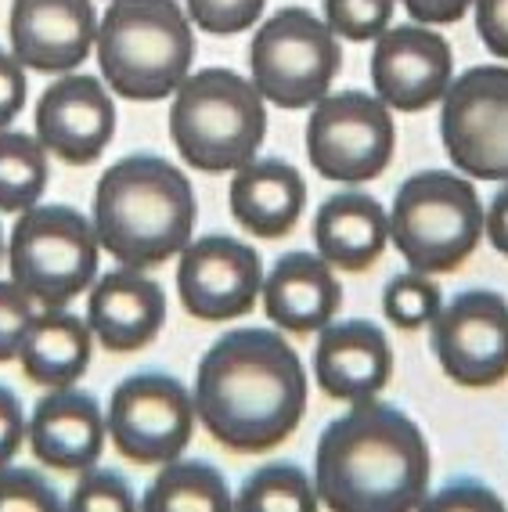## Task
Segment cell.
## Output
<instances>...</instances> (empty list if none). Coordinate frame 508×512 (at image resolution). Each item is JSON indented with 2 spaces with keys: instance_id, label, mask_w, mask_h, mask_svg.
Masks as SVG:
<instances>
[{
  "instance_id": "d6a6232c",
  "label": "cell",
  "mask_w": 508,
  "mask_h": 512,
  "mask_svg": "<svg viewBox=\"0 0 508 512\" xmlns=\"http://www.w3.org/2000/svg\"><path fill=\"white\" fill-rule=\"evenodd\" d=\"M422 509H426V512H447V509L501 512L505 505H501V498L490 491V487L472 484V480H462V484H451V487H444L440 494H433V498H426V502H422Z\"/></svg>"
},
{
  "instance_id": "52a82bcc",
  "label": "cell",
  "mask_w": 508,
  "mask_h": 512,
  "mask_svg": "<svg viewBox=\"0 0 508 512\" xmlns=\"http://www.w3.org/2000/svg\"><path fill=\"white\" fill-rule=\"evenodd\" d=\"M98 231L80 210L33 206L11 228V282L44 307H65L98 275Z\"/></svg>"
},
{
  "instance_id": "83f0119b",
  "label": "cell",
  "mask_w": 508,
  "mask_h": 512,
  "mask_svg": "<svg viewBox=\"0 0 508 512\" xmlns=\"http://www.w3.org/2000/svg\"><path fill=\"white\" fill-rule=\"evenodd\" d=\"M397 0H325V26L350 44L379 40L393 19Z\"/></svg>"
},
{
  "instance_id": "ba28073f",
  "label": "cell",
  "mask_w": 508,
  "mask_h": 512,
  "mask_svg": "<svg viewBox=\"0 0 508 512\" xmlns=\"http://www.w3.org/2000/svg\"><path fill=\"white\" fill-rule=\"evenodd\" d=\"M343 51L336 33L307 8H282L249 44L253 87L278 109H310L336 80Z\"/></svg>"
},
{
  "instance_id": "8fae6325",
  "label": "cell",
  "mask_w": 508,
  "mask_h": 512,
  "mask_svg": "<svg viewBox=\"0 0 508 512\" xmlns=\"http://www.w3.org/2000/svg\"><path fill=\"white\" fill-rule=\"evenodd\" d=\"M105 430L123 458L137 466H166L188 448L195 430V404L181 379L163 372H137L112 390Z\"/></svg>"
},
{
  "instance_id": "e575fe53",
  "label": "cell",
  "mask_w": 508,
  "mask_h": 512,
  "mask_svg": "<svg viewBox=\"0 0 508 512\" xmlns=\"http://www.w3.org/2000/svg\"><path fill=\"white\" fill-rule=\"evenodd\" d=\"M476 8V33L490 55L508 62V0H472Z\"/></svg>"
},
{
  "instance_id": "44dd1931",
  "label": "cell",
  "mask_w": 508,
  "mask_h": 512,
  "mask_svg": "<svg viewBox=\"0 0 508 512\" xmlns=\"http://www.w3.org/2000/svg\"><path fill=\"white\" fill-rule=\"evenodd\" d=\"M231 213L249 235L256 238H285L307 206V184L300 170L285 159H253L235 170L231 181Z\"/></svg>"
},
{
  "instance_id": "7c38bea8",
  "label": "cell",
  "mask_w": 508,
  "mask_h": 512,
  "mask_svg": "<svg viewBox=\"0 0 508 512\" xmlns=\"http://www.w3.org/2000/svg\"><path fill=\"white\" fill-rule=\"evenodd\" d=\"M433 354L451 383L487 390L508 379V300L465 289L433 318Z\"/></svg>"
},
{
  "instance_id": "277c9868",
  "label": "cell",
  "mask_w": 508,
  "mask_h": 512,
  "mask_svg": "<svg viewBox=\"0 0 508 512\" xmlns=\"http://www.w3.org/2000/svg\"><path fill=\"white\" fill-rule=\"evenodd\" d=\"M94 47L109 91L130 101L170 98L195 58L191 19L177 0H112Z\"/></svg>"
},
{
  "instance_id": "8d00e7d4",
  "label": "cell",
  "mask_w": 508,
  "mask_h": 512,
  "mask_svg": "<svg viewBox=\"0 0 508 512\" xmlns=\"http://www.w3.org/2000/svg\"><path fill=\"white\" fill-rule=\"evenodd\" d=\"M404 8L422 26H451L472 8V0H404Z\"/></svg>"
},
{
  "instance_id": "ac0fdd59",
  "label": "cell",
  "mask_w": 508,
  "mask_h": 512,
  "mask_svg": "<svg viewBox=\"0 0 508 512\" xmlns=\"http://www.w3.org/2000/svg\"><path fill=\"white\" fill-rule=\"evenodd\" d=\"M105 433L98 401L73 386L40 397L29 415V448L40 466L58 473H87L98 466Z\"/></svg>"
},
{
  "instance_id": "7402d4cb",
  "label": "cell",
  "mask_w": 508,
  "mask_h": 512,
  "mask_svg": "<svg viewBox=\"0 0 508 512\" xmlns=\"http://www.w3.org/2000/svg\"><path fill=\"white\" fill-rule=\"evenodd\" d=\"M390 242V217L379 199L364 192H339L314 213V246L325 264L361 275Z\"/></svg>"
},
{
  "instance_id": "4fadbf2b",
  "label": "cell",
  "mask_w": 508,
  "mask_h": 512,
  "mask_svg": "<svg viewBox=\"0 0 508 512\" xmlns=\"http://www.w3.org/2000/svg\"><path fill=\"white\" fill-rule=\"evenodd\" d=\"M177 293L184 311L206 325L245 318L264 296V260L238 238L202 235L181 249Z\"/></svg>"
},
{
  "instance_id": "9c48e42d",
  "label": "cell",
  "mask_w": 508,
  "mask_h": 512,
  "mask_svg": "<svg viewBox=\"0 0 508 512\" xmlns=\"http://www.w3.org/2000/svg\"><path fill=\"white\" fill-rule=\"evenodd\" d=\"M397 127L375 94H325L307 119V159L325 181L364 184L390 166Z\"/></svg>"
},
{
  "instance_id": "8992f818",
  "label": "cell",
  "mask_w": 508,
  "mask_h": 512,
  "mask_svg": "<svg viewBox=\"0 0 508 512\" xmlns=\"http://www.w3.org/2000/svg\"><path fill=\"white\" fill-rule=\"evenodd\" d=\"M487 210L465 174L422 170L397 188L390 210V242L411 271L444 275L462 267L480 246Z\"/></svg>"
},
{
  "instance_id": "9a60e30c",
  "label": "cell",
  "mask_w": 508,
  "mask_h": 512,
  "mask_svg": "<svg viewBox=\"0 0 508 512\" xmlns=\"http://www.w3.org/2000/svg\"><path fill=\"white\" fill-rule=\"evenodd\" d=\"M116 134V105L98 76H62L37 101V141L69 166H91Z\"/></svg>"
},
{
  "instance_id": "f1b7e54d",
  "label": "cell",
  "mask_w": 508,
  "mask_h": 512,
  "mask_svg": "<svg viewBox=\"0 0 508 512\" xmlns=\"http://www.w3.org/2000/svg\"><path fill=\"white\" fill-rule=\"evenodd\" d=\"M267 0H184L188 19L209 37H235L253 29Z\"/></svg>"
},
{
  "instance_id": "5b68a950",
  "label": "cell",
  "mask_w": 508,
  "mask_h": 512,
  "mask_svg": "<svg viewBox=\"0 0 508 512\" xmlns=\"http://www.w3.org/2000/svg\"><path fill=\"white\" fill-rule=\"evenodd\" d=\"M170 138L199 174H227L253 163L267 138L264 94L231 69H199L173 91Z\"/></svg>"
},
{
  "instance_id": "74e56055",
  "label": "cell",
  "mask_w": 508,
  "mask_h": 512,
  "mask_svg": "<svg viewBox=\"0 0 508 512\" xmlns=\"http://www.w3.org/2000/svg\"><path fill=\"white\" fill-rule=\"evenodd\" d=\"M483 231H487L490 246L498 249L501 256H508V181H505V188L494 195V202H490L487 220H483Z\"/></svg>"
},
{
  "instance_id": "4316f807",
  "label": "cell",
  "mask_w": 508,
  "mask_h": 512,
  "mask_svg": "<svg viewBox=\"0 0 508 512\" xmlns=\"http://www.w3.org/2000/svg\"><path fill=\"white\" fill-rule=\"evenodd\" d=\"M440 285L422 271H404V275L390 278V285L382 289V311L397 329H426L440 314Z\"/></svg>"
},
{
  "instance_id": "1f68e13d",
  "label": "cell",
  "mask_w": 508,
  "mask_h": 512,
  "mask_svg": "<svg viewBox=\"0 0 508 512\" xmlns=\"http://www.w3.org/2000/svg\"><path fill=\"white\" fill-rule=\"evenodd\" d=\"M37 311H33V296L19 289L15 282H0V365L19 357L22 339H26L29 325H33Z\"/></svg>"
},
{
  "instance_id": "836d02e7",
  "label": "cell",
  "mask_w": 508,
  "mask_h": 512,
  "mask_svg": "<svg viewBox=\"0 0 508 512\" xmlns=\"http://www.w3.org/2000/svg\"><path fill=\"white\" fill-rule=\"evenodd\" d=\"M26 94H29L26 65L0 47V130L8 127V123H15V116L26 109Z\"/></svg>"
},
{
  "instance_id": "ffe728a7",
  "label": "cell",
  "mask_w": 508,
  "mask_h": 512,
  "mask_svg": "<svg viewBox=\"0 0 508 512\" xmlns=\"http://www.w3.org/2000/svg\"><path fill=\"white\" fill-rule=\"evenodd\" d=\"M343 289H339L332 264L318 253H285L264 278V311L271 325L296 336L321 332L336 318Z\"/></svg>"
},
{
  "instance_id": "603a6c76",
  "label": "cell",
  "mask_w": 508,
  "mask_h": 512,
  "mask_svg": "<svg viewBox=\"0 0 508 512\" xmlns=\"http://www.w3.org/2000/svg\"><path fill=\"white\" fill-rule=\"evenodd\" d=\"M91 343L94 332L87 321L69 314L65 307H44L19 347L22 372L29 383L51 386V390L73 386L91 368Z\"/></svg>"
},
{
  "instance_id": "30bf717a",
  "label": "cell",
  "mask_w": 508,
  "mask_h": 512,
  "mask_svg": "<svg viewBox=\"0 0 508 512\" xmlns=\"http://www.w3.org/2000/svg\"><path fill=\"white\" fill-rule=\"evenodd\" d=\"M440 138L469 181H508V65H476L451 80Z\"/></svg>"
},
{
  "instance_id": "6da1fadb",
  "label": "cell",
  "mask_w": 508,
  "mask_h": 512,
  "mask_svg": "<svg viewBox=\"0 0 508 512\" xmlns=\"http://www.w3.org/2000/svg\"><path fill=\"white\" fill-rule=\"evenodd\" d=\"M191 404L220 448L260 455L300 426L307 372L274 329H231L202 354Z\"/></svg>"
},
{
  "instance_id": "5bb4252c",
  "label": "cell",
  "mask_w": 508,
  "mask_h": 512,
  "mask_svg": "<svg viewBox=\"0 0 508 512\" xmlns=\"http://www.w3.org/2000/svg\"><path fill=\"white\" fill-rule=\"evenodd\" d=\"M454 80L451 44L429 26H393L375 40V98L397 112H422L444 101Z\"/></svg>"
},
{
  "instance_id": "f35d334b",
  "label": "cell",
  "mask_w": 508,
  "mask_h": 512,
  "mask_svg": "<svg viewBox=\"0 0 508 512\" xmlns=\"http://www.w3.org/2000/svg\"><path fill=\"white\" fill-rule=\"evenodd\" d=\"M0 256H4V235H0Z\"/></svg>"
},
{
  "instance_id": "d6986e66",
  "label": "cell",
  "mask_w": 508,
  "mask_h": 512,
  "mask_svg": "<svg viewBox=\"0 0 508 512\" xmlns=\"http://www.w3.org/2000/svg\"><path fill=\"white\" fill-rule=\"evenodd\" d=\"M166 321L163 285L141 275L137 267H123L98 278L87 300V325L109 354H137L148 347Z\"/></svg>"
},
{
  "instance_id": "e0dca14e",
  "label": "cell",
  "mask_w": 508,
  "mask_h": 512,
  "mask_svg": "<svg viewBox=\"0 0 508 512\" xmlns=\"http://www.w3.org/2000/svg\"><path fill=\"white\" fill-rule=\"evenodd\" d=\"M393 375L390 339L379 325L350 318L332 325L328 321L314 350V383L336 401H368L379 397Z\"/></svg>"
},
{
  "instance_id": "484cf974",
  "label": "cell",
  "mask_w": 508,
  "mask_h": 512,
  "mask_svg": "<svg viewBox=\"0 0 508 512\" xmlns=\"http://www.w3.org/2000/svg\"><path fill=\"white\" fill-rule=\"evenodd\" d=\"M318 505V491L296 462H271L245 480L231 512H314Z\"/></svg>"
},
{
  "instance_id": "4dcf8cb0",
  "label": "cell",
  "mask_w": 508,
  "mask_h": 512,
  "mask_svg": "<svg viewBox=\"0 0 508 512\" xmlns=\"http://www.w3.org/2000/svg\"><path fill=\"white\" fill-rule=\"evenodd\" d=\"M65 509L69 512H134L137 498L123 476L109 473V469H87Z\"/></svg>"
},
{
  "instance_id": "7a4b0ae2",
  "label": "cell",
  "mask_w": 508,
  "mask_h": 512,
  "mask_svg": "<svg viewBox=\"0 0 508 512\" xmlns=\"http://www.w3.org/2000/svg\"><path fill=\"white\" fill-rule=\"evenodd\" d=\"M314 491L332 512H411L429 498V444L415 419L375 397L328 422Z\"/></svg>"
},
{
  "instance_id": "cb8c5ba5",
  "label": "cell",
  "mask_w": 508,
  "mask_h": 512,
  "mask_svg": "<svg viewBox=\"0 0 508 512\" xmlns=\"http://www.w3.org/2000/svg\"><path fill=\"white\" fill-rule=\"evenodd\" d=\"M235 498L213 462H166L141 498V512H231Z\"/></svg>"
},
{
  "instance_id": "d590c367",
  "label": "cell",
  "mask_w": 508,
  "mask_h": 512,
  "mask_svg": "<svg viewBox=\"0 0 508 512\" xmlns=\"http://www.w3.org/2000/svg\"><path fill=\"white\" fill-rule=\"evenodd\" d=\"M26 437H29V426H26V412H22V401L15 397V390L0 386V466H8L11 458L19 455Z\"/></svg>"
},
{
  "instance_id": "2e32d148",
  "label": "cell",
  "mask_w": 508,
  "mask_h": 512,
  "mask_svg": "<svg viewBox=\"0 0 508 512\" xmlns=\"http://www.w3.org/2000/svg\"><path fill=\"white\" fill-rule=\"evenodd\" d=\"M11 55L33 73H73L87 62L98 19L91 0H11Z\"/></svg>"
},
{
  "instance_id": "d4e9b609",
  "label": "cell",
  "mask_w": 508,
  "mask_h": 512,
  "mask_svg": "<svg viewBox=\"0 0 508 512\" xmlns=\"http://www.w3.org/2000/svg\"><path fill=\"white\" fill-rule=\"evenodd\" d=\"M47 188V148L33 134L0 130V213H26Z\"/></svg>"
},
{
  "instance_id": "3957f363",
  "label": "cell",
  "mask_w": 508,
  "mask_h": 512,
  "mask_svg": "<svg viewBox=\"0 0 508 512\" xmlns=\"http://www.w3.org/2000/svg\"><path fill=\"white\" fill-rule=\"evenodd\" d=\"M195 192L163 156H127L112 163L94 192V231L101 249L123 267H159L191 242Z\"/></svg>"
},
{
  "instance_id": "f546056e",
  "label": "cell",
  "mask_w": 508,
  "mask_h": 512,
  "mask_svg": "<svg viewBox=\"0 0 508 512\" xmlns=\"http://www.w3.org/2000/svg\"><path fill=\"white\" fill-rule=\"evenodd\" d=\"M62 494L37 469L0 466V512H62Z\"/></svg>"
}]
</instances>
